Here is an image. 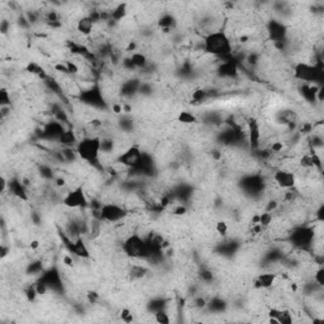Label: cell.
<instances>
[{
	"label": "cell",
	"mask_w": 324,
	"mask_h": 324,
	"mask_svg": "<svg viewBox=\"0 0 324 324\" xmlns=\"http://www.w3.org/2000/svg\"><path fill=\"white\" fill-rule=\"evenodd\" d=\"M202 50L208 56L222 59L233 55V40L227 32L219 29L202 37Z\"/></svg>",
	"instance_id": "obj_1"
},
{
	"label": "cell",
	"mask_w": 324,
	"mask_h": 324,
	"mask_svg": "<svg viewBox=\"0 0 324 324\" xmlns=\"http://www.w3.org/2000/svg\"><path fill=\"white\" fill-rule=\"evenodd\" d=\"M121 251L127 259L133 260H146V261H148L153 256L152 251L147 246L146 238L142 237L137 232L131 233L127 238L122 241Z\"/></svg>",
	"instance_id": "obj_2"
},
{
	"label": "cell",
	"mask_w": 324,
	"mask_h": 324,
	"mask_svg": "<svg viewBox=\"0 0 324 324\" xmlns=\"http://www.w3.org/2000/svg\"><path fill=\"white\" fill-rule=\"evenodd\" d=\"M76 152L80 160L100 170L103 168L99 161L100 153H101V138L99 136H86L81 138L76 146Z\"/></svg>",
	"instance_id": "obj_3"
},
{
	"label": "cell",
	"mask_w": 324,
	"mask_h": 324,
	"mask_svg": "<svg viewBox=\"0 0 324 324\" xmlns=\"http://www.w3.org/2000/svg\"><path fill=\"white\" fill-rule=\"evenodd\" d=\"M99 210L101 222L110 223V224L119 223V222H122L129 215V212H128V209L124 205L114 202H103Z\"/></svg>",
	"instance_id": "obj_4"
},
{
	"label": "cell",
	"mask_w": 324,
	"mask_h": 324,
	"mask_svg": "<svg viewBox=\"0 0 324 324\" xmlns=\"http://www.w3.org/2000/svg\"><path fill=\"white\" fill-rule=\"evenodd\" d=\"M62 204L69 209H85L89 206L87 202L86 191L82 186H76L74 189H70L67 193L63 195Z\"/></svg>",
	"instance_id": "obj_5"
},
{
	"label": "cell",
	"mask_w": 324,
	"mask_h": 324,
	"mask_svg": "<svg viewBox=\"0 0 324 324\" xmlns=\"http://www.w3.org/2000/svg\"><path fill=\"white\" fill-rule=\"evenodd\" d=\"M142 155H143V151L141 150V147L138 144H132L127 150L119 153L117 162L127 167L128 170H134L140 165Z\"/></svg>",
	"instance_id": "obj_6"
},
{
	"label": "cell",
	"mask_w": 324,
	"mask_h": 324,
	"mask_svg": "<svg viewBox=\"0 0 324 324\" xmlns=\"http://www.w3.org/2000/svg\"><path fill=\"white\" fill-rule=\"evenodd\" d=\"M271 180L274 184L283 190H289L295 187L298 178L294 172L289 170H284V168H276L271 175Z\"/></svg>",
	"instance_id": "obj_7"
},
{
	"label": "cell",
	"mask_w": 324,
	"mask_h": 324,
	"mask_svg": "<svg viewBox=\"0 0 324 324\" xmlns=\"http://www.w3.org/2000/svg\"><path fill=\"white\" fill-rule=\"evenodd\" d=\"M246 128H247V142H248V147L253 151L257 150L262 141L261 124H260V122L256 118L247 119Z\"/></svg>",
	"instance_id": "obj_8"
},
{
	"label": "cell",
	"mask_w": 324,
	"mask_h": 324,
	"mask_svg": "<svg viewBox=\"0 0 324 324\" xmlns=\"http://www.w3.org/2000/svg\"><path fill=\"white\" fill-rule=\"evenodd\" d=\"M279 275L274 271H265L261 272L253 279V287L260 290H268L271 289L278 280Z\"/></svg>",
	"instance_id": "obj_9"
},
{
	"label": "cell",
	"mask_w": 324,
	"mask_h": 324,
	"mask_svg": "<svg viewBox=\"0 0 324 324\" xmlns=\"http://www.w3.org/2000/svg\"><path fill=\"white\" fill-rule=\"evenodd\" d=\"M75 27L78 33H80L81 36H84V37H90V36L94 33V31H95L97 24H95V23H94L87 16H81L80 18L76 20Z\"/></svg>",
	"instance_id": "obj_10"
},
{
	"label": "cell",
	"mask_w": 324,
	"mask_h": 324,
	"mask_svg": "<svg viewBox=\"0 0 324 324\" xmlns=\"http://www.w3.org/2000/svg\"><path fill=\"white\" fill-rule=\"evenodd\" d=\"M79 143V137L76 132L74 129H66L63 133L60 136L59 138V144L60 147H71V148H76Z\"/></svg>",
	"instance_id": "obj_11"
},
{
	"label": "cell",
	"mask_w": 324,
	"mask_h": 324,
	"mask_svg": "<svg viewBox=\"0 0 324 324\" xmlns=\"http://www.w3.org/2000/svg\"><path fill=\"white\" fill-rule=\"evenodd\" d=\"M148 275V268L144 265H138V263H133L129 265L127 268V276L129 280L132 281H138L144 279Z\"/></svg>",
	"instance_id": "obj_12"
},
{
	"label": "cell",
	"mask_w": 324,
	"mask_h": 324,
	"mask_svg": "<svg viewBox=\"0 0 324 324\" xmlns=\"http://www.w3.org/2000/svg\"><path fill=\"white\" fill-rule=\"evenodd\" d=\"M129 59H131L132 63H133V66L136 67V70L137 69L143 70V69H146L147 66L150 65V61H148V59H147L146 53L140 52V51H134V52H132V55L129 56Z\"/></svg>",
	"instance_id": "obj_13"
},
{
	"label": "cell",
	"mask_w": 324,
	"mask_h": 324,
	"mask_svg": "<svg viewBox=\"0 0 324 324\" xmlns=\"http://www.w3.org/2000/svg\"><path fill=\"white\" fill-rule=\"evenodd\" d=\"M128 14V4L125 3H118V5L113 9L110 13V20L114 23H119L122 20H124V18Z\"/></svg>",
	"instance_id": "obj_14"
},
{
	"label": "cell",
	"mask_w": 324,
	"mask_h": 324,
	"mask_svg": "<svg viewBox=\"0 0 324 324\" xmlns=\"http://www.w3.org/2000/svg\"><path fill=\"white\" fill-rule=\"evenodd\" d=\"M176 121L182 125H191L198 123V117L194 113H191L190 110H181L176 117Z\"/></svg>",
	"instance_id": "obj_15"
},
{
	"label": "cell",
	"mask_w": 324,
	"mask_h": 324,
	"mask_svg": "<svg viewBox=\"0 0 324 324\" xmlns=\"http://www.w3.org/2000/svg\"><path fill=\"white\" fill-rule=\"evenodd\" d=\"M153 317H155V322L160 324H170L172 322L171 314L165 308L160 309V310L153 313Z\"/></svg>",
	"instance_id": "obj_16"
},
{
	"label": "cell",
	"mask_w": 324,
	"mask_h": 324,
	"mask_svg": "<svg viewBox=\"0 0 324 324\" xmlns=\"http://www.w3.org/2000/svg\"><path fill=\"white\" fill-rule=\"evenodd\" d=\"M214 229L219 236L225 237L228 234V232H229V225H228V223L224 221V219H219V221H217V223H215Z\"/></svg>",
	"instance_id": "obj_17"
},
{
	"label": "cell",
	"mask_w": 324,
	"mask_h": 324,
	"mask_svg": "<svg viewBox=\"0 0 324 324\" xmlns=\"http://www.w3.org/2000/svg\"><path fill=\"white\" fill-rule=\"evenodd\" d=\"M313 281L319 286H324V268L321 265L314 270V276H313Z\"/></svg>",
	"instance_id": "obj_18"
},
{
	"label": "cell",
	"mask_w": 324,
	"mask_h": 324,
	"mask_svg": "<svg viewBox=\"0 0 324 324\" xmlns=\"http://www.w3.org/2000/svg\"><path fill=\"white\" fill-rule=\"evenodd\" d=\"M12 104V98H10V91L5 87H1L0 90V105L8 106Z\"/></svg>",
	"instance_id": "obj_19"
},
{
	"label": "cell",
	"mask_w": 324,
	"mask_h": 324,
	"mask_svg": "<svg viewBox=\"0 0 324 324\" xmlns=\"http://www.w3.org/2000/svg\"><path fill=\"white\" fill-rule=\"evenodd\" d=\"M119 317H121V321L124 322V323H132L134 322V314L132 313V310H129L128 308H123L119 313Z\"/></svg>",
	"instance_id": "obj_20"
},
{
	"label": "cell",
	"mask_w": 324,
	"mask_h": 324,
	"mask_svg": "<svg viewBox=\"0 0 324 324\" xmlns=\"http://www.w3.org/2000/svg\"><path fill=\"white\" fill-rule=\"evenodd\" d=\"M62 263L66 266V267L72 268L75 266V260H74V257H72L71 255H65L62 259Z\"/></svg>",
	"instance_id": "obj_21"
},
{
	"label": "cell",
	"mask_w": 324,
	"mask_h": 324,
	"mask_svg": "<svg viewBox=\"0 0 324 324\" xmlns=\"http://www.w3.org/2000/svg\"><path fill=\"white\" fill-rule=\"evenodd\" d=\"M9 253H10V246H8L6 243H3L1 247H0V257H1V260L5 259Z\"/></svg>",
	"instance_id": "obj_22"
},
{
	"label": "cell",
	"mask_w": 324,
	"mask_h": 324,
	"mask_svg": "<svg viewBox=\"0 0 324 324\" xmlns=\"http://www.w3.org/2000/svg\"><path fill=\"white\" fill-rule=\"evenodd\" d=\"M29 247H31V249H33V251H37V249L40 247V242L38 240L31 241V243H29Z\"/></svg>",
	"instance_id": "obj_23"
}]
</instances>
